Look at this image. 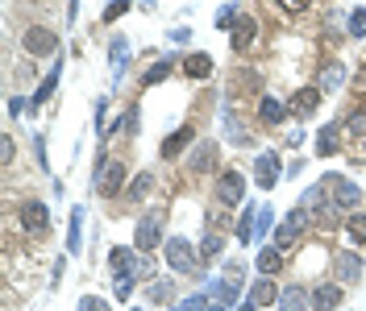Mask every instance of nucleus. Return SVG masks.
Segmentation results:
<instances>
[{"label": "nucleus", "instance_id": "nucleus-1", "mask_svg": "<svg viewBox=\"0 0 366 311\" xmlns=\"http://www.w3.org/2000/svg\"><path fill=\"white\" fill-rule=\"evenodd\" d=\"M21 42H25V54H30V58H46V54H54V50H58V34H54V29H46V25H30Z\"/></svg>", "mask_w": 366, "mask_h": 311}, {"label": "nucleus", "instance_id": "nucleus-2", "mask_svg": "<svg viewBox=\"0 0 366 311\" xmlns=\"http://www.w3.org/2000/svg\"><path fill=\"white\" fill-rule=\"evenodd\" d=\"M241 195H246L241 171H221V175H217V204L233 208V204H241Z\"/></svg>", "mask_w": 366, "mask_h": 311}, {"label": "nucleus", "instance_id": "nucleus-3", "mask_svg": "<svg viewBox=\"0 0 366 311\" xmlns=\"http://www.w3.org/2000/svg\"><path fill=\"white\" fill-rule=\"evenodd\" d=\"M308 220H313V216H308L304 208H291V212L283 216V224H279V232H274V245H279V249H283V245H291V241L308 228Z\"/></svg>", "mask_w": 366, "mask_h": 311}, {"label": "nucleus", "instance_id": "nucleus-4", "mask_svg": "<svg viewBox=\"0 0 366 311\" xmlns=\"http://www.w3.org/2000/svg\"><path fill=\"white\" fill-rule=\"evenodd\" d=\"M21 228H25L30 237H46L50 216H46V208L38 204V199H25V204H21Z\"/></svg>", "mask_w": 366, "mask_h": 311}, {"label": "nucleus", "instance_id": "nucleus-5", "mask_svg": "<svg viewBox=\"0 0 366 311\" xmlns=\"http://www.w3.org/2000/svg\"><path fill=\"white\" fill-rule=\"evenodd\" d=\"M320 95H324L320 88H300V91H291V100H287V112H296V117H313V112L320 108Z\"/></svg>", "mask_w": 366, "mask_h": 311}, {"label": "nucleus", "instance_id": "nucleus-6", "mask_svg": "<svg viewBox=\"0 0 366 311\" xmlns=\"http://www.w3.org/2000/svg\"><path fill=\"white\" fill-rule=\"evenodd\" d=\"M187 166H191L196 175H208V171H217V141H200V145L191 150Z\"/></svg>", "mask_w": 366, "mask_h": 311}, {"label": "nucleus", "instance_id": "nucleus-7", "mask_svg": "<svg viewBox=\"0 0 366 311\" xmlns=\"http://www.w3.org/2000/svg\"><path fill=\"white\" fill-rule=\"evenodd\" d=\"M254 38H258V21H254V17H237V21H233V50L246 54V50L254 46Z\"/></svg>", "mask_w": 366, "mask_h": 311}, {"label": "nucleus", "instance_id": "nucleus-8", "mask_svg": "<svg viewBox=\"0 0 366 311\" xmlns=\"http://www.w3.org/2000/svg\"><path fill=\"white\" fill-rule=\"evenodd\" d=\"M121 183H125V162L121 158H108V166H104V175H100V195H117L121 191Z\"/></svg>", "mask_w": 366, "mask_h": 311}, {"label": "nucleus", "instance_id": "nucleus-9", "mask_svg": "<svg viewBox=\"0 0 366 311\" xmlns=\"http://www.w3.org/2000/svg\"><path fill=\"white\" fill-rule=\"evenodd\" d=\"M341 299H346V291H341L337 282H324V286L313 291V307L317 311H337L341 307Z\"/></svg>", "mask_w": 366, "mask_h": 311}, {"label": "nucleus", "instance_id": "nucleus-10", "mask_svg": "<svg viewBox=\"0 0 366 311\" xmlns=\"http://www.w3.org/2000/svg\"><path fill=\"white\" fill-rule=\"evenodd\" d=\"M254 178L263 183V191H271L274 183H279V154H271V150H267V154L254 162Z\"/></svg>", "mask_w": 366, "mask_h": 311}, {"label": "nucleus", "instance_id": "nucleus-11", "mask_svg": "<svg viewBox=\"0 0 366 311\" xmlns=\"http://www.w3.org/2000/svg\"><path fill=\"white\" fill-rule=\"evenodd\" d=\"M167 262H171V270H191V241H183V237H171L167 241Z\"/></svg>", "mask_w": 366, "mask_h": 311}, {"label": "nucleus", "instance_id": "nucleus-12", "mask_svg": "<svg viewBox=\"0 0 366 311\" xmlns=\"http://www.w3.org/2000/svg\"><path fill=\"white\" fill-rule=\"evenodd\" d=\"M158 224H163V216H146V220L137 224V249L141 253H150L158 245Z\"/></svg>", "mask_w": 366, "mask_h": 311}, {"label": "nucleus", "instance_id": "nucleus-13", "mask_svg": "<svg viewBox=\"0 0 366 311\" xmlns=\"http://www.w3.org/2000/svg\"><path fill=\"white\" fill-rule=\"evenodd\" d=\"M250 303H254V307H271V303H279V286H274L271 278H258L254 291H250Z\"/></svg>", "mask_w": 366, "mask_h": 311}, {"label": "nucleus", "instance_id": "nucleus-14", "mask_svg": "<svg viewBox=\"0 0 366 311\" xmlns=\"http://www.w3.org/2000/svg\"><path fill=\"white\" fill-rule=\"evenodd\" d=\"M196 137V125H183L179 133H171L167 141H163V158H179L183 150H187V141Z\"/></svg>", "mask_w": 366, "mask_h": 311}, {"label": "nucleus", "instance_id": "nucleus-15", "mask_svg": "<svg viewBox=\"0 0 366 311\" xmlns=\"http://www.w3.org/2000/svg\"><path fill=\"white\" fill-rule=\"evenodd\" d=\"M329 178H333V187H337V191H333V204L354 208V204H358V187H354L350 178H337V175H329Z\"/></svg>", "mask_w": 366, "mask_h": 311}, {"label": "nucleus", "instance_id": "nucleus-16", "mask_svg": "<svg viewBox=\"0 0 366 311\" xmlns=\"http://www.w3.org/2000/svg\"><path fill=\"white\" fill-rule=\"evenodd\" d=\"M313 303V295H304L300 286H287V291H279V307L283 311H304Z\"/></svg>", "mask_w": 366, "mask_h": 311}, {"label": "nucleus", "instance_id": "nucleus-17", "mask_svg": "<svg viewBox=\"0 0 366 311\" xmlns=\"http://www.w3.org/2000/svg\"><path fill=\"white\" fill-rule=\"evenodd\" d=\"M283 117H287V108H283L279 100H271V95L258 100V121H267V125H283Z\"/></svg>", "mask_w": 366, "mask_h": 311}, {"label": "nucleus", "instance_id": "nucleus-18", "mask_svg": "<svg viewBox=\"0 0 366 311\" xmlns=\"http://www.w3.org/2000/svg\"><path fill=\"white\" fill-rule=\"evenodd\" d=\"M183 71H187L191 79H208V75H213V58H208V54H187Z\"/></svg>", "mask_w": 366, "mask_h": 311}, {"label": "nucleus", "instance_id": "nucleus-19", "mask_svg": "<svg viewBox=\"0 0 366 311\" xmlns=\"http://www.w3.org/2000/svg\"><path fill=\"white\" fill-rule=\"evenodd\" d=\"M358 274H362V262H358L354 253H337V278H341V282H354Z\"/></svg>", "mask_w": 366, "mask_h": 311}, {"label": "nucleus", "instance_id": "nucleus-20", "mask_svg": "<svg viewBox=\"0 0 366 311\" xmlns=\"http://www.w3.org/2000/svg\"><path fill=\"white\" fill-rule=\"evenodd\" d=\"M283 270V253L279 249H263L258 253V274H279Z\"/></svg>", "mask_w": 366, "mask_h": 311}, {"label": "nucleus", "instance_id": "nucleus-21", "mask_svg": "<svg viewBox=\"0 0 366 311\" xmlns=\"http://www.w3.org/2000/svg\"><path fill=\"white\" fill-rule=\"evenodd\" d=\"M146 295H150V303H171V299H175V286H171V282H163V278H154Z\"/></svg>", "mask_w": 366, "mask_h": 311}, {"label": "nucleus", "instance_id": "nucleus-22", "mask_svg": "<svg viewBox=\"0 0 366 311\" xmlns=\"http://www.w3.org/2000/svg\"><path fill=\"white\" fill-rule=\"evenodd\" d=\"M341 79H346V71H341L337 62H329V67L320 71V91H333V88H341Z\"/></svg>", "mask_w": 366, "mask_h": 311}, {"label": "nucleus", "instance_id": "nucleus-23", "mask_svg": "<svg viewBox=\"0 0 366 311\" xmlns=\"http://www.w3.org/2000/svg\"><path fill=\"white\" fill-rule=\"evenodd\" d=\"M229 88H237V91H258V88H263V79H258L254 71H237V75L229 79Z\"/></svg>", "mask_w": 366, "mask_h": 311}, {"label": "nucleus", "instance_id": "nucleus-24", "mask_svg": "<svg viewBox=\"0 0 366 311\" xmlns=\"http://www.w3.org/2000/svg\"><path fill=\"white\" fill-rule=\"evenodd\" d=\"M333 150H337V129L329 125V129H320V137H317V154L320 158H329Z\"/></svg>", "mask_w": 366, "mask_h": 311}, {"label": "nucleus", "instance_id": "nucleus-25", "mask_svg": "<svg viewBox=\"0 0 366 311\" xmlns=\"http://www.w3.org/2000/svg\"><path fill=\"white\" fill-rule=\"evenodd\" d=\"M150 187H154V175H137L134 187H130V199H134V204H141V199L150 195Z\"/></svg>", "mask_w": 366, "mask_h": 311}, {"label": "nucleus", "instance_id": "nucleus-26", "mask_svg": "<svg viewBox=\"0 0 366 311\" xmlns=\"http://www.w3.org/2000/svg\"><path fill=\"white\" fill-rule=\"evenodd\" d=\"M346 232H350V241H366V212H354L346 220Z\"/></svg>", "mask_w": 366, "mask_h": 311}, {"label": "nucleus", "instance_id": "nucleus-27", "mask_svg": "<svg viewBox=\"0 0 366 311\" xmlns=\"http://www.w3.org/2000/svg\"><path fill=\"white\" fill-rule=\"evenodd\" d=\"M167 75H171V62H154V67L146 71V79H141V84H146V88H154V84H163Z\"/></svg>", "mask_w": 366, "mask_h": 311}, {"label": "nucleus", "instance_id": "nucleus-28", "mask_svg": "<svg viewBox=\"0 0 366 311\" xmlns=\"http://www.w3.org/2000/svg\"><path fill=\"white\" fill-rule=\"evenodd\" d=\"M346 129H350V137H366V108H358V112L350 117V125H346Z\"/></svg>", "mask_w": 366, "mask_h": 311}, {"label": "nucleus", "instance_id": "nucleus-29", "mask_svg": "<svg viewBox=\"0 0 366 311\" xmlns=\"http://www.w3.org/2000/svg\"><path fill=\"white\" fill-rule=\"evenodd\" d=\"M108 258H113V270H117V274H125V266H130V249H125V245H117Z\"/></svg>", "mask_w": 366, "mask_h": 311}, {"label": "nucleus", "instance_id": "nucleus-30", "mask_svg": "<svg viewBox=\"0 0 366 311\" xmlns=\"http://www.w3.org/2000/svg\"><path fill=\"white\" fill-rule=\"evenodd\" d=\"M125 8H130V0H113V4L104 8V21H117V17H121Z\"/></svg>", "mask_w": 366, "mask_h": 311}, {"label": "nucleus", "instance_id": "nucleus-31", "mask_svg": "<svg viewBox=\"0 0 366 311\" xmlns=\"http://www.w3.org/2000/svg\"><path fill=\"white\" fill-rule=\"evenodd\" d=\"M130 291H134V274H121L117 278V299H130Z\"/></svg>", "mask_w": 366, "mask_h": 311}, {"label": "nucleus", "instance_id": "nucleus-32", "mask_svg": "<svg viewBox=\"0 0 366 311\" xmlns=\"http://www.w3.org/2000/svg\"><path fill=\"white\" fill-rule=\"evenodd\" d=\"M274 4H279L283 13H304V8H308L313 0H274Z\"/></svg>", "mask_w": 366, "mask_h": 311}, {"label": "nucleus", "instance_id": "nucleus-33", "mask_svg": "<svg viewBox=\"0 0 366 311\" xmlns=\"http://www.w3.org/2000/svg\"><path fill=\"white\" fill-rule=\"evenodd\" d=\"M54 84H58V75H50V79H46V84H42V91L34 95V108H38L42 100H50V91H54Z\"/></svg>", "mask_w": 366, "mask_h": 311}, {"label": "nucleus", "instance_id": "nucleus-34", "mask_svg": "<svg viewBox=\"0 0 366 311\" xmlns=\"http://www.w3.org/2000/svg\"><path fill=\"white\" fill-rule=\"evenodd\" d=\"M0 154H4V158H0L4 166H8V162H13V154H17V145H13V137H8V133H4V141H0Z\"/></svg>", "mask_w": 366, "mask_h": 311}, {"label": "nucleus", "instance_id": "nucleus-35", "mask_svg": "<svg viewBox=\"0 0 366 311\" xmlns=\"http://www.w3.org/2000/svg\"><path fill=\"white\" fill-rule=\"evenodd\" d=\"M217 253H221V237H208L204 241V258H217Z\"/></svg>", "mask_w": 366, "mask_h": 311}, {"label": "nucleus", "instance_id": "nucleus-36", "mask_svg": "<svg viewBox=\"0 0 366 311\" xmlns=\"http://www.w3.org/2000/svg\"><path fill=\"white\" fill-rule=\"evenodd\" d=\"M80 311H108L100 299H80Z\"/></svg>", "mask_w": 366, "mask_h": 311}, {"label": "nucleus", "instance_id": "nucleus-37", "mask_svg": "<svg viewBox=\"0 0 366 311\" xmlns=\"http://www.w3.org/2000/svg\"><path fill=\"white\" fill-rule=\"evenodd\" d=\"M350 25H354V34H362V29H366V13H362V8L350 17Z\"/></svg>", "mask_w": 366, "mask_h": 311}]
</instances>
